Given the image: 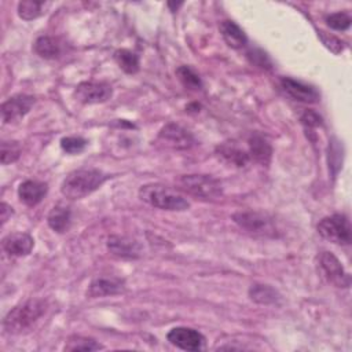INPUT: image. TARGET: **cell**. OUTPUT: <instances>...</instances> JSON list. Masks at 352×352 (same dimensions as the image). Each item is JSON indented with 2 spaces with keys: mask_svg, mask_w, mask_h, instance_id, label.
Wrapping results in <instances>:
<instances>
[{
  "mask_svg": "<svg viewBox=\"0 0 352 352\" xmlns=\"http://www.w3.org/2000/svg\"><path fill=\"white\" fill-rule=\"evenodd\" d=\"M107 177L99 169H76L63 179L60 191L69 199H81L98 190Z\"/></svg>",
  "mask_w": 352,
  "mask_h": 352,
  "instance_id": "6da1fadb",
  "label": "cell"
},
{
  "mask_svg": "<svg viewBox=\"0 0 352 352\" xmlns=\"http://www.w3.org/2000/svg\"><path fill=\"white\" fill-rule=\"evenodd\" d=\"M47 311V302L40 298H30L15 305L4 318V330L19 334L29 330Z\"/></svg>",
  "mask_w": 352,
  "mask_h": 352,
  "instance_id": "7a4b0ae2",
  "label": "cell"
},
{
  "mask_svg": "<svg viewBox=\"0 0 352 352\" xmlns=\"http://www.w3.org/2000/svg\"><path fill=\"white\" fill-rule=\"evenodd\" d=\"M139 197L143 202L162 210L182 212L190 208V202L184 198V195L170 187L157 183L142 186L139 190Z\"/></svg>",
  "mask_w": 352,
  "mask_h": 352,
  "instance_id": "3957f363",
  "label": "cell"
},
{
  "mask_svg": "<svg viewBox=\"0 0 352 352\" xmlns=\"http://www.w3.org/2000/svg\"><path fill=\"white\" fill-rule=\"evenodd\" d=\"M177 184L187 194L199 199H216L223 195L221 183L210 175H183Z\"/></svg>",
  "mask_w": 352,
  "mask_h": 352,
  "instance_id": "277c9868",
  "label": "cell"
},
{
  "mask_svg": "<svg viewBox=\"0 0 352 352\" xmlns=\"http://www.w3.org/2000/svg\"><path fill=\"white\" fill-rule=\"evenodd\" d=\"M318 232L324 239L337 243V245H349L351 243V224L346 216L344 214H331L323 217L318 223Z\"/></svg>",
  "mask_w": 352,
  "mask_h": 352,
  "instance_id": "5b68a950",
  "label": "cell"
},
{
  "mask_svg": "<svg viewBox=\"0 0 352 352\" xmlns=\"http://www.w3.org/2000/svg\"><path fill=\"white\" fill-rule=\"evenodd\" d=\"M320 275L336 287H349L351 276L345 272L340 260L330 252H322L318 256Z\"/></svg>",
  "mask_w": 352,
  "mask_h": 352,
  "instance_id": "8992f818",
  "label": "cell"
},
{
  "mask_svg": "<svg viewBox=\"0 0 352 352\" xmlns=\"http://www.w3.org/2000/svg\"><path fill=\"white\" fill-rule=\"evenodd\" d=\"M232 220L242 230L254 235H274L275 232L272 220L261 212H238L232 214Z\"/></svg>",
  "mask_w": 352,
  "mask_h": 352,
  "instance_id": "52a82bcc",
  "label": "cell"
},
{
  "mask_svg": "<svg viewBox=\"0 0 352 352\" xmlns=\"http://www.w3.org/2000/svg\"><path fill=\"white\" fill-rule=\"evenodd\" d=\"M157 142L166 148L172 150H187L194 146V136L177 124H166L157 136Z\"/></svg>",
  "mask_w": 352,
  "mask_h": 352,
  "instance_id": "ba28073f",
  "label": "cell"
},
{
  "mask_svg": "<svg viewBox=\"0 0 352 352\" xmlns=\"http://www.w3.org/2000/svg\"><path fill=\"white\" fill-rule=\"evenodd\" d=\"M113 95V88L107 82L84 81L80 82L74 89V98L84 104L103 103Z\"/></svg>",
  "mask_w": 352,
  "mask_h": 352,
  "instance_id": "9c48e42d",
  "label": "cell"
},
{
  "mask_svg": "<svg viewBox=\"0 0 352 352\" xmlns=\"http://www.w3.org/2000/svg\"><path fill=\"white\" fill-rule=\"evenodd\" d=\"M34 96L26 94H18L8 98L1 104V120L4 124L18 121L25 117L34 104Z\"/></svg>",
  "mask_w": 352,
  "mask_h": 352,
  "instance_id": "30bf717a",
  "label": "cell"
},
{
  "mask_svg": "<svg viewBox=\"0 0 352 352\" xmlns=\"http://www.w3.org/2000/svg\"><path fill=\"white\" fill-rule=\"evenodd\" d=\"M166 338L172 345L184 351H199L205 345V337L191 327H173Z\"/></svg>",
  "mask_w": 352,
  "mask_h": 352,
  "instance_id": "8fae6325",
  "label": "cell"
},
{
  "mask_svg": "<svg viewBox=\"0 0 352 352\" xmlns=\"http://www.w3.org/2000/svg\"><path fill=\"white\" fill-rule=\"evenodd\" d=\"M107 250L120 258H139L142 256V245L138 239L125 235H110L107 238Z\"/></svg>",
  "mask_w": 352,
  "mask_h": 352,
  "instance_id": "7c38bea8",
  "label": "cell"
},
{
  "mask_svg": "<svg viewBox=\"0 0 352 352\" xmlns=\"http://www.w3.org/2000/svg\"><path fill=\"white\" fill-rule=\"evenodd\" d=\"M125 290V280L117 276H96L88 286L87 296L91 298L114 296Z\"/></svg>",
  "mask_w": 352,
  "mask_h": 352,
  "instance_id": "4fadbf2b",
  "label": "cell"
},
{
  "mask_svg": "<svg viewBox=\"0 0 352 352\" xmlns=\"http://www.w3.org/2000/svg\"><path fill=\"white\" fill-rule=\"evenodd\" d=\"M1 246L8 256H28L34 246V239L26 232H11L3 238Z\"/></svg>",
  "mask_w": 352,
  "mask_h": 352,
  "instance_id": "5bb4252c",
  "label": "cell"
},
{
  "mask_svg": "<svg viewBox=\"0 0 352 352\" xmlns=\"http://www.w3.org/2000/svg\"><path fill=\"white\" fill-rule=\"evenodd\" d=\"M280 85L285 89L286 94H289L293 99L304 103H316L319 102V92L308 84H304L301 81L293 80L290 77H282Z\"/></svg>",
  "mask_w": 352,
  "mask_h": 352,
  "instance_id": "9a60e30c",
  "label": "cell"
},
{
  "mask_svg": "<svg viewBox=\"0 0 352 352\" xmlns=\"http://www.w3.org/2000/svg\"><path fill=\"white\" fill-rule=\"evenodd\" d=\"M216 154L227 164L243 168L250 161V155L235 142H224L216 147Z\"/></svg>",
  "mask_w": 352,
  "mask_h": 352,
  "instance_id": "2e32d148",
  "label": "cell"
},
{
  "mask_svg": "<svg viewBox=\"0 0 352 352\" xmlns=\"http://www.w3.org/2000/svg\"><path fill=\"white\" fill-rule=\"evenodd\" d=\"M48 191V186L38 180H25L18 187V195L28 206H34L43 201Z\"/></svg>",
  "mask_w": 352,
  "mask_h": 352,
  "instance_id": "e0dca14e",
  "label": "cell"
},
{
  "mask_svg": "<svg viewBox=\"0 0 352 352\" xmlns=\"http://www.w3.org/2000/svg\"><path fill=\"white\" fill-rule=\"evenodd\" d=\"M219 29L228 47L239 50L248 44V37L245 32L235 22L227 21V19L221 21L219 25Z\"/></svg>",
  "mask_w": 352,
  "mask_h": 352,
  "instance_id": "ac0fdd59",
  "label": "cell"
},
{
  "mask_svg": "<svg viewBox=\"0 0 352 352\" xmlns=\"http://www.w3.org/2000/svg\"><path fill=\"white\" fill-rule=\"evenodd\" d=\"M47 223L55 232H59V234L66 232L70 227V223H72V210H70V208L63 205V204L55 205L51 209V212L48 213Z\"/></svg>",
  "mask_w": 352,
  "mask_h": 352,
  "instance_id": "d6986e66",
  "label": "cell"
},
{
  "mask_svg": "<svg viewBox=\"0 0 352 352\" xmlns=\"http://www.w3.org/2000/svg\"><path fill=\"white\" fill-rule=\"evenodd\" d=\"M249 155L260 165H268L272 157V148L270 143L260 135H252L249 139Z\"/></svg>",
  "mask_w": 352,
  "mask_h": 352,
  "instance_id": "ffe728a7",
  "label": "cell"
},
{
  "mask_svg": "<svg viewBox=\"0 0 352 352\" xmlns=\"http://www.w3.org/2000/svg\"><path fill=\"white\" fill-rule=\"evenodd\" d=\"M62 43L56 37L41 36L34 41V52L44 59H55L62 54Z\"/></svg>",
  "mask_w": 352,
  "mask_h": 352,
  "instance_id": "44dd1931",
  "label": "cell"
},
{
  "mask_svg": "<svg viewBox=\"0 0 352 352\" xmlns=\"http://www.w3.org/2000/svg\"><path fill=\"white\" fill-rule=\"evenodd\" d=\"M249 297L252 301L261 305L276 304L280 300V294L272 286L263 285V283L252 285L249 287Z\"/></svg>",
  "mask_w": 352,
  "mask_h": 352,
  "instance_id": "7402d4cb",
  "label": "cell"
},
{
  "mask_svg": "<svg viewBox=\"0 0 352 352\" xmlns=\"http://www.w3.org/2000/svg\"><path fill=\"white\" fill-rule=\"evenodd\" d=\"M50 3L36 1V0H23L18 3V15L25 21H32L38 18L45 12Z\"/></svg>",
  "mask_w": 352,
  "mask_h": 352,
  "instance_id": "603a6c76",
  "label": "cell"
},
{
  "mask_svg": "<svg viewBox=\"0 0 352 352\" xmlns=\"http://www.w3.org/2000/svg\"><path fill=\"white\" fill-rule=\"evenodd\" d=\"M114 60L117 62L120 69H122L128 74H135L139 72V66H140L139 56L131 50H125V48L117 50L114 52Z\"/></svg>",
  "mask_w": 352,
  "mask_h": 352,
  "instance_id": "cb8c5ba5",
  "label": "cell"
},
{
  "mask_svg": "<svg viewBox=\"0 0 352 352\" xmlns=\"http://www.w3.org/2000/svg\"><path fill=\"white\" fill-rule=\"evenodd\" d=\"M103 345H100L94 338L82 337V336H73L67 340L65 345V351L67 352H76V351H98L102 349Z\"/></svg>",
  "mask_w": 352,
  "mask_h": 352,
  "instance_id": "d4e9b609",
  "label": "cell"
},
{
  "mask_svg": "<svg viewBox=\"0 0 352 352\" xmlns=\"http://www.w3.org/2000/svg\"><path fill=\"white\" fill-rule=\"evenodd\" d=\"M176 76L187 89L198 91V89L202 88V81H201L199 76L190 66L177 67L176 69Z\"/></svg>",
  "mask_w": 352,
  "mask_h": 352,
  "instance_id": "484cf974",
  "label": "cell"
},
{
  "mask_svg": "<svg viewBox=\"0 0 352 352\" xmlns=\"http://www.w3.org/2000/svg\"><path fill=\"white\" fill-rule=\"evenodd\" d=\"M87 146V140L81 136H66L60 139V147L67 154H78Z\"/></svg>",
  "mask_w": 352,
  "mask_h": 352,
  "instance_id": "4316f807",
  "label": "cell"
},
{
  "mask_svg": "<svg viewBox=\"0 0 352 352\" xmlns=\"http://www.w3.org/2000/svg\"><path fill=\"white\" fill-rule=\"evenodd\" d=\"M21 155V146L18 142H3L1 143V164H12Z\"/></svg>",
  "mask_w": 352,
  "mask_h": 352,
  "instance_id": "83f0119b",
  "label": "cell"
},
{
  "mask_svg": "<svg viewBox=\"0 0 352 352\" xmlns=\"http://www.w3.org/2000/svg\"><path fill=\"white\" fill-rule=\"evenodd\" d=\"M351 16L348 12H334L326 16V23L334 30H346L351 26Z\"/></svg>",
  "mask_w": 352,
  "mask_h": 352,
  "instance_id": "f1b7e54d",
  "label": "cell"
},
{
  "mask_svg": "<svg viewBox=\"0 0 352 352\" xmlns=\"http://www.w3.org/2000/svg\"><path fill=\"white\" fill-rule=\"evenodd\" d=\"M319 37L322 38V43L333 52V54H340L342 51V43L337 37L331 34H326L324 32L319 30Z\"/></svg>",
  "mask_w": 352,
  "mask_h": 352,
  "instance_id": "f546056e",
  "label": "cell"
},
{
  "mask_svg": "<svg viewBox=\"0 0 352 352\" xmlns=\"http://www.w3.org/2000/svg\"><path fill=\"white\" fill-rule=\"evenodd\" d=\"M301 122L307 126V128H316V126H320L323 122H322V117L314 111V110H305L302 114H301Z\"/></svg>",
  "mask_w": 352,
  "mask_h": 352,
  "instance_id": "4dcf8cb0",
  "label": "cell"
},
{
  "mask_svg": "<svg viewBox=\"0 0 352 352\" xmlns=\"http://www.w3.org/2000/svg\"><path fill=\"white\" fill-rule=\"evenodd\" d=\"M248 55H249V58H252L253 63H256V65H258L261 67H270V60H268V58L265 56L264 52L257 50V51L248 52Z\"/></svg>",
  "mask_w": 352,
  "mask_h": 352,
  "instance_id": "1f68e13d",
  "label": "cell"
},
{
  "mask_svg": "<svg viewBox=\"0 0 352 352\" xmlns=\"http://www.w3.org/2000/svg\"><path fill=\"white\" fill-rule=\"evenodd\" d=\"M11 214H12V208L8 204L3 202L1 204V224H4L11 217Z\"/></svg>",
  "mask_w": 352,
  "mask_h": 352,
  "instance_id": "d6a6232c",
  "label": "cell"
}]
</instances>
